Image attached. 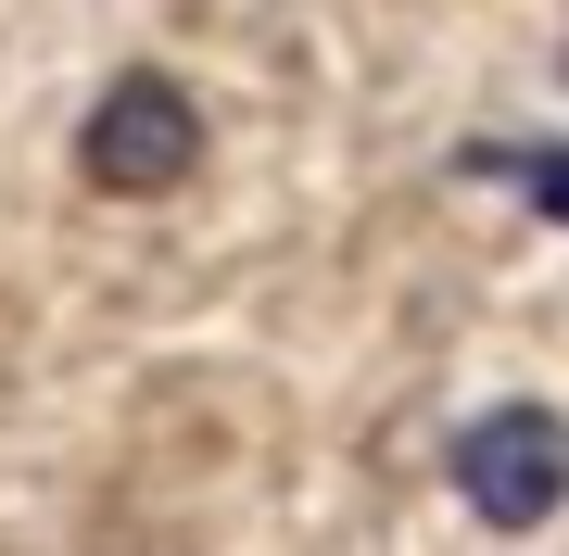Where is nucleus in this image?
<instances>
[{"instance_id":"1","label":"nucleus","mask_w":569,"mask_h":556,"mask_svg":"<svg viewBox=\"0 0 569 556\" xmlns=\"http://www.w3.org/2000/svg\"><path fill=\"white\" fill-rule=\"evenodd\" d=\"M190 165H203V102H190L178 77H114L102 102H89V127H77V178L89 190H114V203H164Z\"/></svg>"},{"instance_id":"2","label":"nucleus","mask_w":569,"mask_h":556,"mask_svg":"<svg viewBox=\"0 0 569 556\" xmlns=\"http://www.w3.org/2000/svg\"><path fill=\"white\" fill-rule=\"evenodd\" d=\"M456 494L493 518V532H531V518H557L569 506V431L545 405H493V417H468V443H456Z\"/></svg>"}]
</instances>
